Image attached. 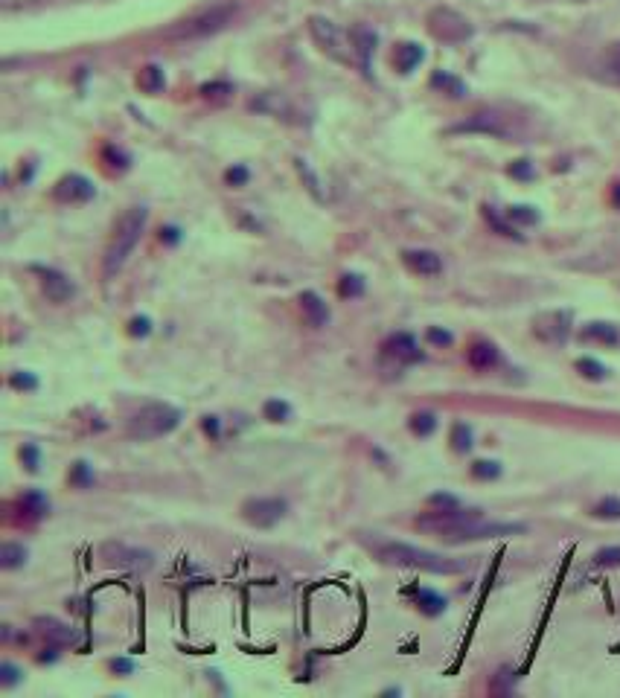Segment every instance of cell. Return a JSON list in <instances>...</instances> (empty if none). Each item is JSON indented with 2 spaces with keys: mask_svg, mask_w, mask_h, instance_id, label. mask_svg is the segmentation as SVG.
I'll return each instance as SVG.
<instances>
[{
  "mask_svg": "<svg viewBox=\"0 0 620 698\" xmlns=\"http://www.w3.org/2000/svg\"><path fill=\"white\" fill-rule=\"evenodd\" d=\"M379 559L385 565L417 568V571L428 573H460L466 568V562H460V559H449V556H440V553H431V550H420V547H411V544H399V541L382 544L379 547Z\"/></svg>",
  "mask_w": 620,
  "mask_h": 698,
  "instance_id": "6da1fadb",
  "label": "cell"
},
{
  "mask_svg": "<svg viewBox=\"0 0 620 698\" xmlns=\"http://www.w3.org/2000/svg\"><path fill=\"white\" fill-rule=\"evenodd\" d=\"M146 227V210L143 207H131L120 216V222L114 224V233H111V242H108V251H105V277L117 274L126 259L134 251L140 233Z\"/></svg>",
  "mask_w": 620,
  "mask_h": 698,
  "instance_id": "7a4b0ae2",
  "label": "cell"
},
{
  "mask_svg": "<svg viewBox=\"0 0 620 698\" xmlns=\"http://www.w3.org/2000/svg\"><path fill=\"white\" fill-rule=\"evenodd\" d=\"M236 15V6L233 3H222V6H210V9H201L196 15L178 21L175 27L166 30V38L172 41H190V38H207L213 32L225 30L230 24V18Z\"/></svg>",
  "mask_w": 620,
  "mask_h": 698,
  "instance_id": "3957f363",
  "label": "cell"
},
{
  "mask_svg": "<svg viewBox=\"0 0 620 698\" xmlns=\"http://www.w3.org/2000/svg\"><path fill=\"white\" fill-rule=\"evenodd\" d=\"M178 422H181V413L172 405L152 402L129 419V437L131 440H158V437L172 434L178 428Z\"/></svg>",
  "mask_w": 620,
  "mask_h": 698,
  "instance_id": "277c9868",
  "label": "cell"
},
{
  "mask_svg": "<svg viewBox=\"0 0 620 698\" xmlns=\"http://www.w3.org/2000/svg\"><path fill=\"white\" fill-rule=\"evenodd\" d=\"M309 30H312V38L318 41V47H321L327 56H332L335 62H356V50H353L350 35L338 30L332 21H327V18H312V21H309Z\"/></svg>",
  "mask_w": 620,
  "mask_h": 698,
  "instance_id": "5b68a950",
  "label": "cell"
},
{
  "mask_svg": "<svg viewBox=\"0 0 620 698\" xmlns=\"http://www.w3.org/2000/svg\"><path fill=\"white\" fill-rule=\"evenodd\" d=\"M428 30H431L434 38H440L446 44H460V41H466L472 35L469 21L455 9H434L428 15Z\"/></svg>",
  "mask_w": 620,
  "mask_h": 698,
  "instance_id": "8992f818",
  "label": "cell"
},
{
  "mask_svg": "<svg viewBox=\"0 0 620 698\" xmlns=\"http://www.w3.org/2000/svg\"><path fill=\"white\" fill-rule=\"evenodd\" d=\"M286 512H289V504L283 498H248L242 504V518L251 527H262V530L280 524L286 518Z\"/></svg>",
  "mask_w": 620,
  "mask_h": 698,
  "instance_id": "52a82bcc",
  "label": "cell"
},
{
  "mask_svg": "<svg viewBox=\"0 0 620 698\" xmlns=\"http://www.w3.org/2000/svg\"><path fill=\"white\" fill-rule=\"evenodd\" d=\"M102 559H105V565H117V568H140V571H146V568H152V553H146V550H137V547H126V544H114V541H108L105 547H102Z\"/></svg>",
  "mask_w": 620,
  "mask_h": 698,
  "instance_id": "ba28073f",
  "label": "cell"
},
{
  "mask_svg": "<svg viewBox=\"0 0 620 698\" xmlns=\"http://www.w3.org/2000/svg\"><path fill=\"white\" fill-rule=\"evenodd\" d=\"M382 352H385L388 358H393V361H399V364H417V361H423V349L417 344V338L408 335V332H396V335H391V338L382 344Z\"/></svg>",
  "mask_w": 620,
  "mask_h": 698,
  "instance_id": "9c48e42d",
  "label": "cell"
},
{
  "mask_svg": "<svg viewBox=\"0 0 620 698\" xmlns=\"http://www.w3.org/2000/svg\"><path fill=\"white\" fill-rule=\"evenodd\" d=\"M53 195H56V201L79 204V201L94 198V184H91L88 178H82V175H67V178H62V181L56 184Z\"/></svg>",
  "mask_w": 620,
  "mask_h": 698,
  "instance_id": "30bf717a",
  "label": "cell"
},
{
  "mask_svg": "<svg viewBox=\"0 0 620 698\" xmlns=\"http://www.w3.org/2000/svg\"><path fill=\"white\" fill-rule=\"evenodd\" d=\"M38 277H41V288L44 294L53 300V303H65L73 297V283L67 280L65 274L53 271V268H38Z\"/></svg>",
  "mask_w": 620,
  "mask_h": 698,
  "instance_id": "8fae6325",
  "label": "cell"
},
{
  "mask_svg": "<svg viewBox=\"0 0 620 698\" xmlns=\"http://www.w3.org/2000/svg\"><path fill=\"white\" fill-rule=\"evenodd\" d=\"M469 358V367L478 370V373H487V370H495L501 364V352L492 341H472V347L466 352Z\"/></svg>",
  "mask_w": 620,
  "mask_h": 698,
  "instance_id": "7c38bea8",
  "label": "cell"
},
{
  "mask_svg": "<svg viewBox=\"0 0 620 698\" xmlns=\"http://www.w3.org/2000/svg\"><path fill=\"white\" fill-rule=\"evenodd\" d=\"M402 259L420 277H437L443 271V262H440V256L434 254V251H405Z\"/></svg>",
  "mask_w": 620,
  "mask_h": 698,
  "instance_id": "4fadbf2b",
  "label": "cell"
},
{
  "mask_svg": "<svg viewBox=\"0 0 620 698\" xmlns=\"http://www.w3.org/2000/svg\"><path fill=\"white\" fill-rule=\"evenodd\" d=\"M580 338H583V341H594V344H603V347H618L620 344L618 326H612V323H600V320L583 326Z\"/></svg>",
  "mask_w": 620,
  "mask_h": 698,
  "instance_id": "5bb4252c",
  "label": "cell"
},
{
  "mask_svg": "<svg viewBox=\"0 0 620 698\" xmlns=\"http://www.w3.org/2000/svg\"><path fill=\"white\" fill-rule=\"evenodd\" d=\"M300 309H303V315H306V320H309L312 326H324L329 320L327 303H324L315 291H303V294H300Z\"/></svg>",
  "mask_w": 620,
  "mask_h": 698,
  "instance_id": "9a60e30c",
  "label": "cell"
},
{
  "mask_svg": "<svg viewBox=\"0 0 620 698\" xmlns=\"http://www.w3.org/2000/svg\"><path fill=\"white\" fill-rule=\"evenodd\" d=\"M423 59H425L423 47H420V44H411V41H408V44H399V47H396V53H393V64H396V70H399V73H411V70L423 62Z\"/></svg>",
  "mask_w": 620,
  "mask_h": 698,
  "instance_id": "2e32d148",
  "label": "cell"
},
{
  "mask_svg": "<svg viewBox=\"0 0 620 698\" xmlns=\"http://www.w3.org/2000/svg\"><path fill=\"white\" fill-rule=\"evenodd\" d=\"M350 41H353V50H356V59H359L361 67L370 64V56H373V47H376V35L364 27H356L350 32Z\"/></svg>",
  "mask_w": 620,
  "mask_h": 698,
  "instance_id": "e0dca14e",
  "label": "cell"
},
{
  "mask_svg": "<svg viewBox=\"0 0 620 698\" xmlns=\"http://www.w3.org/2000/svg\"><path fill=\"white\" fill-rule=\"evenodd\" d=\"M18 509L24 512V518L38 521V518H44V515L50 512V501H47L41 492H24V495L18 498Z\"/></svg>",
  "mask_w": 620,
  "mask_h": 698,
  "instance_id": "ac0fdd59",
  "label": "cell"
},
{
  "mask_svg": "<svg viewBox=\"0 0 620 698\" xmlns=\"http://www.w3.org/2000/svg\"><path fill=\"white\" fill-rule=\"evenodd\" d=\"M137 85H140V91H143V94H158V91H164V85H166L164 70H161L158 64L143 67V70H140V76H137Z\"/></svg>",
  "mask_w": 620,
  "mask_h": 698,
  "instance_id": "d6986e66",
  "label": "cell"
},
{
  "mask_svg": "<svg viewBox=\"0 0 620 698\" xmlns=\"http://www.w3.org/2000/svg\"><path fill=\"white\" fill-rule=\"evenodd\" d=\"M27 562V547L24 544H15V541H6L0 547V568L3 571H15Z\"/></svg>",
  "mask_w": 620,
  "mask_h": 698,
  "instance_id": "ffe728a7",
  "label": "cell"
},
{
  "mask_svg": "<svg viewBox=\"0 0 620 698\" xmlns=\"http://www.w3.org/2000/svg\"><path fill=\"white\" fill-rule=\"evenodd\" d=\"M35 626H38V632L44 637H50V640H56V643H70L73 640V629H67V626H62L59 620H53V617H41V620H35Z\"/></svg>",
  "mask_w": 620,
  "mask_h": 698,
  "instance_id": "44dd1931",
  "label": "cell"
},
{
  "mask_svg": "<svg viewBox=\"0 0 620 698\" xmlns=\"http://www.w3.org/2000/svg\"><path fill=\"white\" fill-rule=\"evenodd\" d=\"M262 416H265L268 422H289V419H292V405L283 402V399H268V402L262 405Z\"/></svg>",
  "mask_w": 620,
  "mask_h": 698,
  "instance_id": "7402d4cb",
  "label": "cell"
},
{
  "mask_svg": "<svg viewBox=\"0 0 620 698\" xmlns=\"http://www.w3.org/2000/svg\"><path fill=\"white\" fill-rule=\"evenodd\" d=\"M591 515L600 518V521H620V498L609 495V498L597 501V504L591 507Z\"/></svg>",
  "mask_w": 620,
  "mask_h": 698,
  "instance_id": "603a6c76",
  "label": "cell"
},
{
  "mask_svg": "<svg viewBox=\"0 0 620 698\" xmlns=\"http://www.w3.org/2000/svg\"><path fill=\"white\" fill-rule=\"evenodd\" d=\"M417 605H420V611L428 614V617H437V614L446 611V600H443L440 594H434V591H420V594H417Z\"/></svg>",
  "mask_w": 620,
  "mask_h": 698,
  "instance_id": "cb8c5ba5",
  "label": "cell"
},
{
  "mask_svg": "<svg viewBox=\"0 0 620 698\" xmlns=\"http://www.w3.org/2000/svg\"><path fill=\"white\" fill-rule=\"evenodd\" d=\"M577 373L588 381L609 379V370L600 361H594V358H577Z\"/></svg>",
  "mask_w": 620,
  "mask_h": 698,
  "instance_id": "d4e9b609",
  "label": "cell"
},
{
  "mask_svg": "<svg viewBox=\"0 0 620 698\" xmlns=\"http://www.w3.org/2000/svg\"><path fill=\"white\" fill-rule=\"evenodd\" d=\"M472 428L466 425V422H455L452 425V448H455L457 454H466V451H472Z\"/></svg>",
  "mask_w": 620,
  "mask_h": 698,
  "instance_id": "484cf974",
  "label": "cell"
},
{
  "mask_svg": "<svg viewBox=\"0 0 620 698\" xmlns=\"http://www.w3.org/2000/svg\"><path fill=\"white\" fill-rule=\"evenodd\" d=\"M411 431L417 434V437H431L434 431H437V416L428 411H420L411 416Z\"/></svg>",
  "mask_w": 620,
  "mask_h": 698,
  "instance_id": "4316f807",
  "label": "cell"
},
{
  "mask_svg": "<svg viewBox=\"0 0 620 698\" xmlns=\"http://www.w3.org/2000/svg\"><path fill=\"white\" fill-rule=\"evenodd\" d=\"M431 85H434V88H440V91H446L449 96L466 94L463 82H460V79H455V76H449V73H434V76H431Z\"/></svg>",
  "mask_w": 620,
  "mask_h": 698,
  "instance_id": "83f0119b",
  "label": "cell"
},
{
  "mask_svg": "<svg viewBox=\"0 0 620 698\" xmlns=\"http://www.w3.org/2000/svg\"><path fill=\"white\" fill-rule=\"evenodd\" d=\"M501 472H504V466L498 460H475L472 463V477H478V480H498Z\"/></svg>",
  "mask_w": 620,
  "mask_h": 698,
  "instance_id": "f1b7e54d",
  "label": "cell"
},
{
  "mask_svg": "<svg viewBox=\"0 0 620 698\" xmlns=\"http://www.w3.org/2000/svg\"><path fill=\"white\" fill-rule=\"evenodd\" d=\"M338 294H341V297H361V294H364V280H361L359 274H347V277H341V283H338Z\"/></svg>",
  "mask_w": 620,
  "mask_h": 698,
  "instance_id": "f546056e",
  "label": "cell"
},
{
  "mask_svg": "<svg viewBox=\"0 0 620 698\" xmlns=\"http://www.w3.org/2000/svg\"><path fill=\"white\" fill-rule=\"evenodd\" d=\"M597 568H620V547H603L594 553Z\"/></svg>",
  "mask_w": 620,
  "mask_h": 698,
  "instance_id": "4dcf8cb0",
  "label": "cell"
},
{
  "mask_svg": "<svg viewBox=\"0 0 620 698\" xmlns=\"http://www.w3.org/2000/svg\"><path fill=\"white\" fill-rule=\"evenodd\" d=\"M70 483H73V486H79V489H88V486L94 483V472L88 469V463H82V460H79V463L70 469Z\"/></svg>",
  "mask_w": 620,
  "mask_h": 698,
  "instance_id": "1f68e13d",
  "label": "cell"
},
{
  "mask_svg": "<svg viewBox=\"0 0 620 698\" xmlns=\"http://www.w3.org/2000/svg\"><path fill=\"white\" fill-rule=\"evenodd\" d=\"M510 222H522V224H536L539 222V213L533 207H510L507 210Z\"/></svg>",
  "mask_w": 620,
  "mask_h": 698,
  "instance_id": "d6a6232c",
  "label": "cell"
},
{
  "mask_svg": "<svg viewBox=\"0 0 620 698\" xmlns=\"http://www.w3.org/2000/svg\"><path fill=\"white\" fill-rule=\"evenodd\" d=\"M9 384H12L15 390H27V393L38 390V379H35L33 373H12V376H9Z\"/></svg>",
  "mask_w": 620,
  "mask_h": 698,
  "instance_id": "836d02e7",
  "label": "cell"
},
{
  "mask_svg": "<svg viewBox=\"0 0 620 698\" xmlns=\"http://www.w3.org/2000/svg\"><path fill=\"white\" fill-rule=\"evenodd\" d=\"M425 338H428V344H434V347H452V341H455L446 329H437V326H434V329H428V332H425Z\"/></svg>",
  "mask_w": 620,
  "mask_h": 698,
  "instance_id": "e575fe53",
  "label": "cell"
},
{
  "mask_svg": "<svg viewBox=\"0 0 620 698\" xmlns=\"http://www.w3.org/2000/svg\"><path fill=\"white\" fill-rule=\"evenodd\" d=\"M428 507H434V509H457V507H460V501H457L455 495H446V492H440V495H431V498H428Z\"/></svg>",
  "mask_w": 620,
  "mask_h": 698,
  "instance_id": "d590c367",
  "label": "cell"
},
{
  "mask_svg": "<svg viewBox=\"0 0 620 698\" xmlns=\"http://www.w3.org/2000/svg\"><path fill=\"white\" fill-rule=\"evenodd\" d=\"M606 70H609V76L620 85V44H615V47L609 50V56H606Z\"/></svg>",
  "mask_w": 620,
  "mask_h": 698,
  "instance_id": "8d00e7d4",
  "label": "cell"
},
{
  "mask_svg": "<svg viewBox=\"0 0 620 698\" xmlns=\"http://www.w3.org/2000/svg\"><path fill=\"white\" fill-rule=\"evenodd\" d=\"M225 181H228L230 187H245L248 184V169L245 166H233V169L225 172Z\"/></svg>",
  "mask_w": 620,
  "mask_h": 698,
  "instance_id": "74e56055",
  "label": "cell"
},
{
  "mask_svg": "<svg viewBox=\"0 0 620 698\" xmlns=\"http://www.w3.org/2000/svg\"><path fill=\"white\" fill-rule=\"evenodd\" d=\"M38 457H41V454H38L35 445H24V448H21V460H24L27 472H33V475L38 472Z\"/></svg>",
  "mask_w": 620,
  "mask_h": 698,
  "instance_id": "f35d334b",
  "label": "cell"
},
{
  "mask_svg": "<svg viewBox=\"0 0 620 698\" xmlns=\"http://www.w3.org/2000/svg\"><path fill=\"white\" fill-rule=\"evenodd\" d=\"M18 681H21V672L12 667V664H3V667H0V684H3V687H15Z\"/></svg>",
  "mask_w": 620,
  "mask_h": 698,
  "instance_id": "ab89813d",
  "label": "cell"
},
{
  "mask_svg": "<svg viewBox=\"0 0 620 698\" xmlns=\"http://www.w3.org/2000/svg\"><path fill=\"white\" fill-rule=\"evenodd\" d=\"M201 428H204V434H207V437H213V440H219V437H222L219 416H204V419H201Z\"/></svg>",
  "mask_w": 620,
  "mask_h": 698,
  "instance_id": "60d3db41",
  "label": "cell"
},
{
  "mask_svg": "<svg viewBox=\"0 0 620 698\" xmlns=\"http://www.w3.org/2000/svg\"><path fill=\"white\" fill-rule=\"evenodd\" d=\"M105 160H111L114 169H126V166H129V163H126V155H123L120 149H114V146L105 149Z\"/></svg>",
  "mask_w": 620,
  "mask_h": 698,
  "instance_id": "b9f144b4",
  "label": "cell"
},
{
  "mask_svg": "<svg viewBox=\"0 0 620 698\" xmlns=\"http://www.w3.org/2000/svg\"><path fill=\"white\" fill-rule=\"evenodd\" d=\"M510 175H513V178H533V166H530L527 160H516V163L510 166Z\"/></svg>",
  "mask_w": 620,
  "mask_h": 698,
  "instance_id": "7bdbcfd3",
  "label": "cell"
},
{
  "mask_svg": "<svg viewBox=\"0 0 620 698\" xmlns=\"http://www.w3.org/2000/svg\"><path fill=\"white\" fill-rule=\"evenodd\" d=\"M201 94L207 96V99H210V96L216 99V96L233 94V88H230V85H204V88H201Z\"/></svg>",
  "mask_w": 620,
  "mask_h": 698,
  "instance_id": "ee69618b",
  "label": "cell"
},
{
  "mask_svg": "<svg viewBox=\"0 0 620 698\" xmlns=\"http://www.w3.org/2000/svg\"><path fill=\"white\" fill-rule=\"evenodd\" d=\"M149 326H152V323H149V318H134L131 320L129 332L134 335V338H137V335L143 338V335H149Z\"/></svg>",
  "mask_w": 620,
  "mask_h": 698,
  "instance_id": "f6af8a7d",
  "label": "cell"
},
{
  "mask_svg": "<svg viewBox=\"0 0 620 698\" xmlns=\"http://www.w3.org/2000/svg\"><path fill=\"white\" fill-rule=\"evenodd\" d=\"M27 3H35V0H3L6 9H15V6H27Z\"/></svg>",
  "mask_w": 620,
  "mask_h": 698,
  "instance_id": "bcb514c9",
  "label": "cell"
},
{
  "mask_svg": "<svg viewBox=\"0 0 620 698\" xmlns=\"http://www.w3.org/2000/svg\"><path fill=\"white\" fill-rule=\"evenodd\" d=\"M111 667H114V669H120V672H129V669H131V664H126V661H114V664H111Z\"/></svg>",
  "mask_w": 620,
  "mask_h": 698,
  "instance_id": "7dc6e473",
  "label": "cell"
},
{
  "mask_svg": "<svg viewBox=\"0 0 620 698\" xmlns=\"http://www.w3.org/2000/svg\"><path fill=\"white\" fill-rule=\"evenodd\" d=\"M615 204H620V184H615Z\"/></svg>",
  "mask_w": 620,
  "mask_h": 698,
  "instance_id": "c3c4849f",
  "label": "cell"
}]
</instances>
